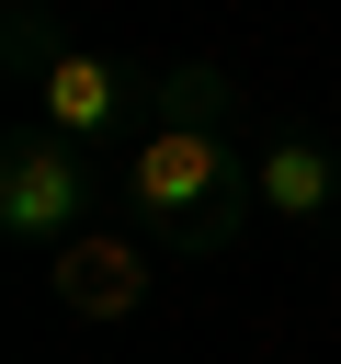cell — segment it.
I'll list each match as a JSON object with an SVG mask.
<instances>
[{"mask_svg": "<svg viewBox=\"0 0 341 364\" xmlns=\"http://www.w3.org/2000/svg\"><path fill=\"white\" fill-rule=\"evenodd\" d=\"M239 80L216 68V57H182V68H159V91H148V125L102 159V193H114V216L159 250V262H227L239 250V228L261 216V182H250V125H239Z\"/></svg>", "mask_w": 341, "mask_h": 364, "instance_id": "obj_1", "label": "cell"}, {"mask_svg": "<svg viewBox=\"0 0 341 364\" xmlns=\"http://www.w3.org/2000/svg\"><path fill=\"white\" fill-rule=\"evenodd\" d=\"M0 68H11V91H23V125L68 136V148H91V159H114V148L148 125V91H159V68L68 34L45 0H11V11H0Z\"/></svg>", "mask_w": 341, "mask_h": 364, "instance_id": "obj_2", "label": "cell"}, {"mask_svg": "<svg viewBox=\"0 0 341 364\" xmlns=\"http://www.w3.org/2000/svg\"><path fill=\"white\" fill-rule=\"evenodd\" d=\"M102 216H114V193H102V159H91V148H68V136H45V125H11V136H0V239H11L23 262L68 250V239L102 228Z\"/></svg>", "mask_w": 341, "mask_h": 364, "instance_id": "obj_3", "label": "cell"}, {"mask_svg": "<svg viewBox=\"0 0 341 364\" xmlns=\"http://www.w3.org/2000/svg\"><path fill=\"white\" fill-rule=\"evenodd\" d=\"M34 273H45V296H57V307H68L80 330H125V318H136V307L159 296V250H148V239H136L125 216L80 228V239H68V250H45Z\"/></svg>", "mask_w": 341, "mask_h": 364, "instance_id": "obj_4", "label": "cell"}, {"mask_svg": "<svg viewBox=\"0 0 341 364\" xmlns=\"http://www.w3.org/2000/svg\"><path fill=\"white\" fill-rule=\"evenodd\" d=\"M250 182H261V228H284V239L341 228V148L318 125H273L250 148Z\"/></svg>", "mask_w": 341, "mask_h": 364, "instance_id": "obj_5", "label": "cell"}]
</instances>
